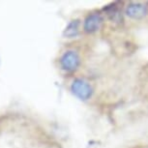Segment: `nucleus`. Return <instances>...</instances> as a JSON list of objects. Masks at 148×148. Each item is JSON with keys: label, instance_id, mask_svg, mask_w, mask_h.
I'll list each match as a JSON object with an SVG mask.
<instances>
[{"label": "nucleus", "instance_id": "1", "mask_svg": "<svg viewBox=\"0 0 148 148\" xmlns=\"http://www.w3.org/2000/svg\"><path fill=\"white\" fill-rule=\"evenodd\" d=\"M71 91L80 101H87L93 96L94 89L84 79H76L71 84Z\"/></svg>", "mask_w": 148, "mask_h": 148}, {"label": "nucleus", "instance_id": "2", "mask_svg": "<svg viewBox=\"0 0 148 148\" xmlns=\"http://www.w3.org/2000/svg\"><path fill=\"white\" fill-rule=\"evenodd\" d=\"M80 56L79 53L74 51H68L64 52L60 58V66L64 71L73 73L77 71L80 66Z\"/></svg>", "mask_w": 148, "mask_h": 148}, {"label": "nucleus", "instance_id": "3", "mask_svg": "<svg viewBox=\"0 0 148 148\" xmlns=\"http://www.w3.org/2000/svg\"><path fill=\"white\" fill-rule=\"evenodd\" d=\"M103 16L100 13H91L86 16L83 21V30L87 34H93L101 28L103 24Z\"/></svg>", "mask_w": 148, "mask_h": 148}, {"label": "nucleus", "instance_id": "4", "mask_svg": "<svg viewBox=\"0 0 148 148\" xmlns=\"http://www.w3.org/2000/svg\"><path fill=\"white\" fill-rule=\"evenodd\" d=\"M127 16L132 19H142L148 14V6L142 3H130L125 10Z\"/></svg>", "mask_w": 148, "mask_h": 148}, {"label": "nucleus", "instance_id": "5", "mask_svg": "<svg viewBox=\"0 0 148 148\" xmlns=\"http://www.w3.org/2000/svg\"><path fill=\"white\" fill-rule=\"evenodd\" d=\"M79 21L77 19H75V21H72L67 25V27L63 32V35L66 38H75L79 35Z\"/></svg>", "mask_w": 148, "mask_h": 148}, {"label": "nucleus", "instance_id": "6", "mask_svg": "<svg viewBox=\"0 0 148 148\" xmlns=\"http://www.w3.org/2000/svg\"><path fill=\"white\" fill-rule=\"evenodd\" d=\"M145 148H148V147H145Z\"/></svg>", "mask_w": 148, "mask_h": 148}]
</instances>
